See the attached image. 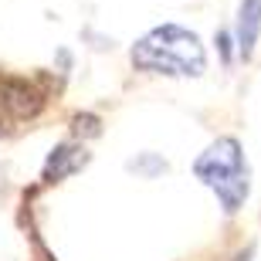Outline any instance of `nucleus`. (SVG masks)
I'll list each match as a JSON object with an SVG mask.
<instances>
[{
    "label": "nucleus",
    "instance_id": "3",
    "mask_svg": "<svg viewBox=\"0 0 261 261\" xmlns=\"http://www.w3.org/2000/svg\"><path fill=\"white\" fill-rule=\"evenodd\" d=\"M48 106V88L38 78L0 75V126H28Z\"/></svg>",
    "mask_w": 261,
    "mask_h": 261
},
{
    "label": "nucleus",
    "instance_id": "1",
    "mask_svg": "<svg viewBox=\"0 0 261 261\" xmlns=\"http://www.w3.org/2000/svg\"><path fill=\"white\" fill-rule=\"evenodd\" d=\"M133 65L139 71L153 75H170V78H200L207 68V51L200 38L190 28L180 24H160L149 34L136 41L133 48Z\"/></svg>",
    "mask_w": 261,
    "mask_h": 261
},
{
    "label": "nucleus",
    "instance_id": "5",
    "mask_svg": "<svg viewBox=\"0 0 261 261\" xmlns=\"http://www.w3.org/2000/svg\"><path fill=\"white\" fill-rule=\"evenodd\" d=\"M85 163H88L85 146H78V143H61L58 149H51L48 163H44V184H61L65 176H71L75 170H82Z\"/></svg>",
    "mask_w": 261,
    "mask_h": 261
},
{
    "label": "nucleus",
    "instance_id": "4",
    "mask_svg": "<svg viewBox=\"0 0 261 261\" xmlns=\"http://www.w3.org/2000/svg\"><path fill=\"white\" fill-rule=\"evenodd\" d=\"M261 38V0H241L238 7V28H234V44L244 61L254 55V44Z\"/></svg>",
    "mask_w": 261,
    "mask_h": 261
},
{
    "label": "nucleus",
    "instance_id": "2",
    "mask_svg": "<svg viewBox=\"0 0 261 261\" xmlns=\"http://www.w3.org/2000/svg\"><path fill=\"white\" fill-rule=\"evenodd\" d=\"M194 176L200 180L207 190H214V197L221 200L224 214H238L248 200L251 190V170L244 160V149L234 136H221L214 139L207 149L194 160Z\"/></svg>",
    "mask_w": 261,
    "mask_h": 261
}]
</instances>
